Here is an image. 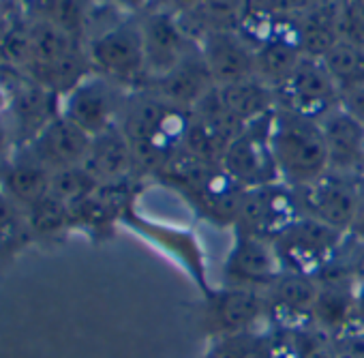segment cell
<instances>
[{
    "label": "cell",
    "mask_w": 364,
    "mask_h": 358,
    "mask_svg": "<svg viewBox=\"0 0 364 358\" xmlns=\"http://www.w3.org/2000/svg\"><path fill=\"white\" fill-rule=\"evenodd\" d=\"M103 3L124 18H141L154 11V0H103Z\"/></svg>",
    "instance_id": "cell-35"
},
{
    "label": "cell",
    "mask_w": 364,
    "mask_h": 358,
    "mask_svg": "<svg viewBox=\"0 0 364 358\" xmlns=\"http://www.w3.org/2000/svg\"><path fill=\"white\" fill-rule=\"evenodd\" d=\"M24 223L26 213H22V209L11 198L0 191V249L14 245L20 238Z\"/></svg>",
    "instance_id": "cell-31"
},
{
    "label": "cell",
    "mask_w": 364,
    "mask_h": 358,
    "mask_svg": "<svg viewBox=\"0 0 364 358\" xmlns=\"http://www.w3.org/2000/svg\"><path fill=\"white\" fill-rule=\"evenodd\" d=\"M277 105L319 120L341 105V93L317 58L304 56L296 69L274 86Z\"/></svg>",
    "instance_id": "cell-12"
},
{
    "label": "cell",
    "mask_w": 364,
    "mask_h": 358,
    "mask_svg": "<svg viewBox=\"0 0 364 358\" xmlns=\"http://www.w3.org/2000/svg\"><path fill=\"white\" fill-rule=\"evenodd\" d=\"M300 213L349 234L358 209V178L326 172L315 181L294 187Z\"/></svg>",
    "instance_id": "cell-10"
},
{
    "label": "cell",
    "mask_w": 364,
    "mask_h": 358,
    "mask_svg": "<svg viewBox=\"0 0 364 358\" xmlns=\"http://www.w3.org/2000/svg\"><path fill=\"white\" fill-rule=\"evenodd\" d=\"M270 146L281 181L289 187L306 185L330 172L323 133L315 118L277 105L270 114Z\"/></svg>",
    "instance_id": "cell-3"
},
{
    "label": "cell",
    "mask_w": 364,
    "mask_h": 358,
    "mask_svg": "<svg viewBox=\"0 0 364 358\" xmlns=\"http://www.w3.org/2000/svg\"><path fill=\"white\" fill-rule=\"evenodd\" d=\"M317 292H319L317 277L283 270L266 288V296L270 305V322L283 328H300L311 324Z\"/></svg>",
    "instance_id": "cell-17"
},
{
    "label": "cell",
    "mask_w": 364,
    "mask_h": 358,
    "mask_svg": "<svg viewBox=\"0 0 364 358\" xmlns=\"http://www.w3.org/2000/svg\"><path fill=\"white\" fill-rule=\"evenodd\" d=\"M198 48L215 86L234 84L255 75V48L238 31H213L200 37Z\"/></svg>",
    "instance_id": "cell-15"
},
{
    "label": "cell",
    "mask_w": 364,
    "mask_h": 358,
    "mask_svg": "<svg viewBox=\"0 0 364 358\" xmlns=\"http://www.w3.org/2000/svg\"><path fill=\"white\" fill-rule=\"evenodd\" d=\"M28 43L31 52L24 73L56 95H63L92 71L86 43L46 20L28 18Z\"/></svg>",
    "instance_id": "cell-4"
},
{
    "label": "cell",
    "mask_w": 364,
    "mask_h": 358,
    "mask_svg": "<svg viewBox=\"0 0 364 358\" xmlns=\"http://www.w3.org/2000/svg\"><path fill=\"white\" fill-rule=\"evenodd\" d=\"M28 18L46 20L86 43L90 31V0H26Z\"/></svg>",
    "instance_id": "cell-24"
},
{
    "label": "cell",
    "mask_w": 364,
    "mask_h": 358,
    "mask_svg": "<svg viewBox=\"0 0 364 358\" xmlns=\"http://www.w3.org/2000/svg\"><path fill=\"white\" fill-rule=\"evenodd\" d=\"M294 28L302 54L321 60L341 39L338 0H328V3H319L294 14Z\"/></svg>",
    "instance_id": "cell-22"
},
{
    "label": "cell",
    "mask_w": 364,
    "mask_h": 358,
    "mask_svg": "<svg viewBox=\"0 0 364 358\" xmlns=\"http://www.w3.org/2000/svg\"><path fill=\"white\" fill-rule=\"evenodd\" d=\"M146 86L152 88L167 103L191 112L215 88V82L202 58L200 48L196 46L171 71L148 82Z\"/></svg>",
    "instance_id": "cell-18"
},
{
    "label": "cell",
    "mask_w": 364,
    "mask_h": 358,
    "mask_svg": "<svg viewBox=\"0 0 364 358\" xmlns=\"http://www.w3.org/2000/svg\"><path fill=\"white\" fill-rule=\"evenodd\" d=\"M86 56L90 69L122 84L146 80L144 39L139 18L114 22L86 39Z\"/></svg>",
    "instance_id": "cell-6"
},
{
    "label": "cell",
    "mask_w": 364,
    "mask_h": 358,
    "mask_svg": "<svg viewBox=\"0 0 364 358\" xmlns=\"http://www.w3.org/2000/svg\"><path fill=\"white\" fill-rule=\"evenodd\" d=\"M330 172L362 178L364 176V125L358 122L343 105L319 118Z\"/></svg>",
    "instance_id": "cell-16"
},
{
    "label": "cell",
    "mask_w": 364,
    "mask_h": 358,
    "mask_svg": "<svg viewBox=\"0 0 364 358\" xmlns=\"http://www.w3.org/2000/svg\"><path fill=\"white\" fill-rule=\"evenodd\" d=\"M341 105H343L358 122L364 125V86H360V88H355V90L343 95V97H341Z\"/></svg>",
    "instance_id": "cell-37"
},
{
    "label": "cell",
    "mask_w": 364,
    "mask_h": 358,
    "mask_svg": "<svg viewBox=\"0 0 364 358\" xmlns=\"http://www.w3.org/2000/svg\"><path fill=\"white\" fill-rule=\"evenodd\" d=\"M189 118L191 112L167 103L148 86L131 93L118 125L131 144L135 167L159 174L176 154H180Z\"/></svg>",
    "instance_id": "cell-1"
},
{
    "label": "cell",
    "mask_w": 364,
    "mask_h": 358,
    "mask_svg": "<svg viewBox=\"0 0 364 358\" xmlns=\"http://www.w3.org/2000/svg\"><path fill=\"white\" fill-rule=\"evenodd\" d=\"M28 52V18L0 24V63L18 71H26Z\"/></svg>",
    "instance_id": "cell-29"
},
{
    "label": "cell",
    "mask_w": 364,
    "mask_h": 358,
    "mask_svg": "<svg viewBox=\"0 0 364 358\" xmlns=\"http://www.w3.org/2000/svg\"><path fill=\"white\" fill-rule=\"evenodd\" d=\"M52 174L54 172L26 146L24 150L16 152L11 161H7L3 176H0V191L26 213L50 191Z\"/></svg>",
    "instance_id": "cell-20"
},
{
    "label": "cell",
    "mask_w": 364,
    "mask_h": 358,
    "mask_svg": "<svg viewBox=\"0 0 364 358\" xmlns=\"http://www.w3.org/2000/svg\"><path fill=\"white\" fill-rule=\"evenodd\" d=\"M270 322V305L266 290L257 288H228L208 294L206 328L217 337L259 332V324Z\"/></svg>",
    "instance_id": "cell-11"
},
{
    "label": "cell",
    "mask_w": 364,
    "mask_h": 358,
    "mask_svg": "<svg viewBox=\"0 0 364 358\" xmlns=\"http://www.w3.org/2000/svg\"><path fill=\"white\" fill-rule=\"evenodd\" d=\"M99 187V181L84 165H75L52 174L50 194L73 211L75 206L86 202Z\"/></svg>",
    "instance_id": "cell-28"
},
{
    "label": "cell",
    "mask_w": 364,
    "mask_h": 358,
    "mask_svg": "<svg viewBox=\"0 0 364 358\" xmlns=\"http://www.w3.org/2000/svg\"><path fill=\"white\" fill-rule=\"evenodd\" d=\"M92 137L73 125L71 120L56 114L26 146L52 169L60 172L67 167L84 165Z\"/></svg>",
    "instance_id": "cell-19"
},
{
    "label": "cell",
    "mask_w": 364,
    "mask_h": 358,
    "mask_svg": "<svg viewBox=\"0 0 364 358\" xmlns=\"http://www.w3.org/2000/svg\"><path fill=\"white\" fill-rule=\"evenodd\" d=\"M159 176L208 221L234 228L245 187L234 181L223 165L200 161L182 150Z\"/></svg>",
    "instance_id": "cell-2"
},
{
    "label": "cell",
    "mask_w": 364,
    "mask_h": 358,
    "mask_svg": "<svg viewBox=\"0 0 364 358\" xmlns=\"http://www.w3.org/2000/svg\"><path fill=\"white\" fill-rule=\"evenodd\" d=\"M298 217H302V213L294 187L277 181L245 189L234 230L272 241Z\"/></svg>",
    "instance_id": "cell-8"
},
{
    "label": "cell",
    "mask_w": 364,
    "mask_h": 358,
    "mask_svg": "<svg viewBox=\"0 0 364 358\" xmlns=\"http://www.w3.org/2000/svg\"><path fill=\"white\" fill-rule=\"evenodd\" d=\"M338 28L343 39L364 46V0H338Z\"/></svg>",
    "instance_id": "cell-32"
},
{
    "label": "cell",
    "mask_w": 364,
    "mask_h": 358,
    "mask_svg": "<svg viewBox=\"0 0 364 358\" xmlns=\"http://www.w3.org/2000/svg\"><path fill=\"white\" fill-rule=\"evenodd\" d=\"M204 0H167V9L176 16H189L193 14Z\"/></svg>",
    "instance_id": "cell-38"
},
{
    "label": "cell",
    "mask_w": 364,
    "mask_h": 358,
    "mask_svg": "<svg viewBox=\"0 0 364 358\" xmlns=\"http://www.w3.org/2000/svg\"><path fill=\"white\" fill-rule=\"evenodd\" d=\"M223 167L245 189L281 181L277 159L270 146V114L247 125L230 142L223 157Z\"/></svg>",
    "instance_id": "cell-9"
},
{
    "label": "cell",
    "mask_w": 364,
    "mask_h": 358,
    "mask_svg": "<svg viewBox=\"0 0 364 358\" xmlns=\"http://www.w3.org/2000/svg\"><path fill=\"white\" fill-rule=\"evenodd\" d=\"M16 137H20V131L11 112L0 114V161H11V157L16 154L14 152Z\"/></svg>",
    "instance_id": "cell-34"
},
{
    "label": "cell",
    "mask_w": 364,
    "mask_h": 358,
    "mask_svg": "<svg viewBox=\"0 0 364 358\" xmlns=\"http://www.w3.org/2000/svg\"><path fill=\"white\" fill-rule=\"evenodd\" d=\"M84 167L97 178L99 185L127 183L129 174L137 167L131 144L120 125H114L92 137Z\"/></svg>",
    "instance_id": "cell-21"
},
{
    "label": "cell",
    "mask_w": 364,
    "mask_h": 358,
    "mask_svg": "<svg viewBox=\"0 0 364 358\" xmlns=\"http://www.w3.org/2000/svg\"><path fill=\"white\" fill-rule=\"evenodd\" d=\"M328 75L338 88L341 97L364 86V46L351 39H338L321 58Z\"/></svg>",
    "instance_id": "cell-26"
},
{
    "label": "cell",
    "mask_w": 364,
    "mask_h": 358,
    "mask_svg": "<svg viewBox=\"0 0 364 358\" xmlns=\"http://www.w3.org/2000/svg\"><path fill=\"white\" fill-rule=\"evenodd\" d=\"M217 90H219V97H221L225 110L242 127L266 118L277 107L274 88L257 75H251V78L234 82V84L217 86Z\"/></svg>",
    "instance_id": "cell-23"
},
{
    "label": "cell",
    "mask_w": 364,
    "mask_h": 358,
    "mask_svg": "<svg viewBox=\"0 0 364 358\" xmlns=\"http://www.w3.org/2000/svg\"><path fill=\"white\" fill-rule=\"evenodd\" d=\"M351 268H353L355 279L364 281V245H360V243H358V249L351 258Z\"/></svg>",
    "instance_id": "cell-39"
},
{
    "label": "cell",
    "mask_w": 364,
    "mask_h": 358,
    "mask_svg": "<svg viewBox=\"0 0 364 358\" xmlns=\"http://www.w3.org/2000/svg\"><path fill=\"white\" fill-rule=\"evenodd\" d=\"M242 16L245 0H204L193 14L178 18L198 43L202 35L213 31H238Z\"/></svg>",
    "instance_id": "cell-25"
},
{
    "label": "cell",
    "mask_w": 364,
    "mask_h": 358,
    "mask_svg": "<svg viewBox=\"0 0 364 358\" xmlns=\"http://www.w3.org/2000/svg\"><path fill=\"white\" fill-rule=\"evenodd\" d=\"M283 273L274 243L234 230V243L223 264V285L266 290Z\"/></svg>",
    "instance_id": "cell-14"
},
{
    "label": "cell",
    "mask_w": 364,
    "mask_h": 358,
    "mask_svg": "<svg viewBox=\"0 0 364 358\" xmlns=\"http://www.w3.org/2000/svg\"><path fill=\"white\" fill-rule=\"evenodd\" d=\"M144 58H146V84L171 71L198 43L191 39L180 18L167 7L154 9L139 18Z\"/></svg>",
    "instance_id": "cell-13"
},
{
    "label": "cell",
    "mask_w": 364,
    "mask_h": 358,
    "mask_svg": "<svg viewBox=\"0 0 364 358\" xmlns=\"http://www.w3.org/2000/svg\"><path fill=\"white\" fill-rule=\"evenodd\" d=\"M347 241L349 234L304 215L272 238L283 270L311 277L328 270L341 258Z\"/></svg>",
    "instance_id": "cell-5"
},
{
    "label": "cell",
    "mask_w": 364,
    "mask_h": 358,
    "mask_svg": "<svg viewBox=\"0 0 364 358\" xmlns=\"http://www.w3.org/2000/svg\"><path fill=\"white\" fill-rule=\"evenodd\" d=\"M232 139H234V135H230L221 127L191 114L182 150L191 157H196V159H200V161L223 165V157H225V150H228Z\"/></svg>",
    "instance_id": "cell-27"
},
{
    "label": "cell",
    "mask_w": 364,
    "mask_h": 358,
    "mask_svg": "<svg viewBox=\"0 0 364 358\" xmlns=\"http://www.w3.org/2000/svg\"><path fill=\"white\" fill-rule=\"evenodd\" d=\"M9 107H11V93L0 84V114L9 112Z\"/></svg>",
    "instance_id": "cell-40"
},
{
    "label": "cell",
    "mask_w": 364,
    "mask_h": 358,
    "mask_svg": "<svg viewBox=\"0 0 364 358\" xmlns=\"http://www.w3.org/2000/svg\"><path fill=\"white\" fill-rule=\"evenodd\" d=\"M69 223H73L71 209L50 191L26 211V226H31L37 234H54Z\"/></svg>",
    "instance_id": "cell-30"
},
{
    "label": "cell",
    "mask_w": 364,
    "mask_h": 358,
    "mask_svg": "<svg viewBox=\"0 0 364 358\" xmlns=\"http://www.w3.org/2000/svg\"><path fill=\"white\" fill-rule=\"evenodd\" d=\"M338 358H364V324L355 322L334 337Z\"/></svg>",
    "instance_id": "cell-33"
},
{
    "label": "cell",
    "mask_w": 364,
    "mask_h": 358,
    "mask_svg": "<svg viewBox=\"0 0 364 358\" xmlns=\"http://www.w3.org/2000/svg\"><path fill=\"white\" fill-rule=\"evenodd\" d=\"M127 97L122 84L88 71L69 90L58 95V114L95 137L118 125Z\"/></svg>",
    "instance_id": "cell-7"
},
{
    "label": "cell",
    "mask_w": 364,
    "mask_h": 358,
    "mask_svg": "<svg viewBox=\"0 0 364 358\" xmlns=\"http://www.w3.org/2000/svg\"><path fill=\"white\" fill-rule=\"evenodd\" d=\"M349 238L364 245V176L358 178V209L349 230Z\"/></svg>",
    "instance_id": "cell-36"
}]
</instances>
